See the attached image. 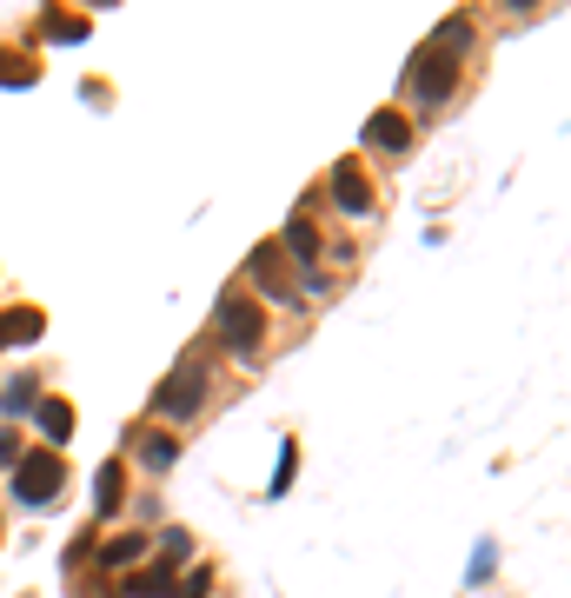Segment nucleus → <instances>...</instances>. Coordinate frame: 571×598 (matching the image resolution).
<instances>
[{"instance_id": "f257e3e1", "label": "nucleus", "mask_w": 571, "mask_h": 598, "mask_svg": "<svg viewBox=\"0 0 571 598\" xmlns=\"http://www.w3.org/2000/svg\"><path fill=\"white\" fill-rule=\"evenodd\" d=\"M213 332H219V347H226L233 360H260V347H266V306H260L253 293H219Z\"/></svg>"}, {"instance_id": "f03ea898", "label": "nucleus", "mask_w": 571, "mask_h": 598, "mask_svg": "<svg viewBox=\"0 0 571 598\" xmlns=\"http://www.w3.org/2000/svg\"><path fill=\"white\" fill-rule=\"evenodd\" d=\"M206 392H213V366H206L200 353H187V360H180L167 379H159V392H153V412L180 425V419H193V412L206 406Z\"/></svg>"}, {"instance_id": "7ed1b4c3", "label": "nucleus", "mask_w": 571, "mask_h": 598, "mask_svg": "<svg viewBox=\"0 0 571 598\" xmlns=\"http://www.w3.org/2000/svg\"><path fill=\"white\" fill-rule=\"evenodd\" d=\"M452 87H459V60L439 54V47H426V54L413 60V73H405V94H413L426 114H439V107L452 101Z\"/></svg>"}, {"instance_id": "20e7f679", "label": "nucleus", "mask_w": 571, "mask_h": 598, "mask_svg": "<svg viewBox=\"0 0 571 598\" xmlns=\"http://www.w3.org/2000/svg\"><path fill=\"white\" fill-rule=\"evenodd\" d=\"M60 485H67L60 453H21V459H14V499H21V505H53Z\"/></svg>"}, {"instance_id": "39448f33", "label": "nucleus", "mask_w": 571, "mask_h": 598, "mask_svg": "<svg viewBox=\"0 0 571 598\" xmlns=\"http://www.w3.org/2000/svg\"><path fill=\"white\" fill-rule=\"evenodd\" d=\"M325 194H333V207H340V213H353V220H366V213H372V200H379L359 160H340V166H333V180H325Z\"/></svg>"}, {"instance_id": "423d86ee", "label": "nucleus", "mask_w": 571, "mask_h": 598, "mask_svg": "<svg viewBox=\"0 0 571 598\" xmlns=\"http://www.w3.org/2000/svg\"><path fill=\"white\" fill-rule=\"evenodd\" d=\"M247 273H253V286H260L266 300H279V306H293V300H299V286L286 280V253H279V239L253 246V260H247Z\"/></svg>"}, {"instance_id": "0eeeda50", "label": "nucleus", "mask_w": 571, "mask_h": 598, "mask_svg": "<svg viewBox=\"0 0 571 598\" xmlns=\"http://www.w3.org/2000/svg\"><path fill=\"white\" fill-rule=\"evenodd\" d=\"M34 425L47 433V453H60V446H73V425H80V419H73L67 399H40V406H34Z\"/></svg>"}, {"instance_id": "6e6552de", "label": "nucleus", "mask_w": 571, "mask_h": 598, "mask_svg": "<svg viewBox=\"0 0 571 598\" xmlns=\"http://www.w3.org/2000/svg\"><path fill=\"white\" fill-rule=\"evenodd\" d=\"M366 146H385V153H405V146H413V120H405V114H372L366 120Z\"/></svg>"}, {"instance_id": "1a4fd4ad", "label": "nucleus", "mask_w": 571, "mask_h": 598, "mask_svg": "<svg viewBox=\"0 0 571 598\" xmlns=\"http://www.w3.org/2000/svg\"><path fill=\"white\" fill-rule=\"evenodd\" d=\"M40 399H47V392H40V373H14L8 386H0V412H8V419H27Z\"/></svg>"}, {"instance_id": "9d476101", "label": "nucleus", "mask_w": 571, "mask_h": 598, "mask_svg": "<svg viewBox=\"0 0 571 598\" xmlns=\"http://www.w3.org/2000/svg\"><path fill=\"white\" fill-rule=\"evenodd\" d=\"M47 332V319L34 306H14V313H0V347H34V339Z\"/></svg>"}, {"instance_id": "9b49d317", "label": "nucleus", "mask_w": 571, "mask_h": 598, "mask_svg": "<svg viewBox=\"0 0 571 598\" xmlns=\"http://www.w3.org/2000/svg\"><path fill=\"white\" fill-rule=\"evenodd\" d=\"M286 253L299 260V273H312V267H319V226H312L306 213H293V220H286Z\"/></svg>"}, {"instance_id": "f8f14e48", "label": "nucleus", "mask_w": 571, "mask_h": 598, "mask_svg": "<svg viewBox=\"0 0 571 598\" xmlns=\"http://www.w3.org/2000/svg\"><path fill=\"white\" fill-rule=\"evenodd\" d=\"M120 492H127V466L107 459L100 479H94V512H100V519H114V512H120Z\"/></svg>"}, {"instance_id": "ddd939ff", "label": "nucleus", "mask_w": 571, "mask_h": 598, "mask_svg": "<svg viewBox=\"0 0 571 598\" xmlns=\"http://www.w3.org/2000/svg\"><path fill=\"white\" fill-rule=\"evenodd\" d=\"M174 459H180V439H174V433H146V439H140V466H146V472H167Z\"/></svg>"}, {"instance_id": "4468645a", "label": "nucleus", "mask_w": 571, "mask_h": 598, "mask_svg": "<svg viewBox=\"0 0 571 598\" xmlns=\"http://www.w3.org/2000/svg\"><path fill=\"white\" fill-rule=\"evenodd\" d=\"M120 591H127V598H174V572H167V565H153V572L127 578Z\"/></svg>"}, {"instance_id": "2eb2a0df", "label": "nucleus", "mask_w": 571, "mask_h": 598, "mask_svg": "<svg viewBox=\"0 0 571 598\" xmlns=\"http://www.w3.org/2000/svg\"><path fill=\"white\" fill-rule=\"evenodd\" d=\"M146 546H153L146 532H120V539H107V546H100V565H133Z\"/></svg>"}, {"instance_id": "dca6fc26", "label": "nucleus", "mask_w": 571, "mask_h": 598, "mask_svg": "<svg viewBox=\"0 0 571 598\" xmlns=\"http://www.w3.org/2000/svg\"><path fill=\"white\" fill-rule=\"evenodd\" d=\"M432 47H439V54H465V47H472V21H445V27L432 34Z\"/></svg>"}, {"instance_id": "f3484780", "label": "nucleus", "mask_w": 571, "mask_h": 598, "mask_svg": "<svg viewBox=\"0 0 571 598\" xmlns=\"http://www.w3.org/2000/svg\"><path fill=\"white\" fill-rule=\"evenodd\" d=\"M174 598H213V565H187V578L174 585Z\"/></svg>"}, {"instance_id": "a211bd4d", "label": "nucleus", "mask_w": 571, "mask_h": 598, "mask_svg": "<svg viewBox=\"0 0 571 598\" xmlns=\"http://www.w3.org/2000/svg\"><path fill=\"white\" fill-rule=\"evenodd\" d=\"M40 27H47V40H87V21L80 14H47Z\"/></svg>"}, {"instance_id": "6ab92c4d", "label": "nucleus", "mask_w": 571, "mask_h": 598, "mask_svg": "<svg viewBox=\"0 0 571 598\" xmlns=\"http://www.w3.org/2000/svg\"><path fill=\"white\" fill-rule=\"evenodd\" d=\"M159 552H167V559H159V565H193V532H167V539H159Z\"/></svg>"}, {"instance_id": "aec40b11", "label": "nucleus", "mask_w": 571, "mask_h": 598, "mask_svg": "<svg viewBox=\"0 0 571 598\" xmlns=\"http://www.w3.org/2000/svg\"><path fill=\"white\" fill-rule=\"evenodd\" d=\"M293 472H299V446L286 439V446H279V466H273V499H279L286 485H293Z\"/></svg>"}, {"instance_id": "412c9836", "label": "nucleus", "mask_w": 571, "mask_h": 598, "mask_svg": "<svg viewBox=\"0 0 571 598\" xmlns=\"http://www.w3.org/2000/svg\"><path fill=\"white\" fill-rule=\"evenodd\" d=\"M0 87H34V67H14V54H0Z\"/></svg>"}]
</instances>
